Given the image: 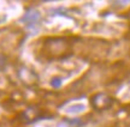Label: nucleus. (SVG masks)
Returning <instances> with one entry per match:
<instances>
[{
	"label": "nucleus",
	"instance_id": "3",
	"mask_svg": "<svg viewBox=\"0 0 130 127\" xmlns=\"http://www.w3.org/2000/svg\"><path fill=\"white\" fill-rule=\"evenodd\" d=\"M46 116V114L42 112L41 108H39L36 106H30L28 108H25L19 115V120L24 123H31L35 122L36 120L43 119Z\"/></svg>",
	"mask_w": 130,
	"mask_h": 127
},
{
	"label": "nucleus",
	"instance_id": "9",
	"mask_svg": "<svg viewBox=\"0 0 130 127\" xmlns=\"http://www.w3.org/2000/svg\"><path fill=\"white\" fill-rule=\"evenodd\" d=\"M0 95H3V92H1V91H0Z\"/></svg>",
	"mask_w": 130,
	"mask_h": 127
},
{
	"label": "nucleus",
	"instance_id": "2",
	"mask_svg": "<svg viewBox=\"0 0 130 127\" xmlns=\"http://www.w3.org/2000/svg\"><path fill=\"white\" fill-rule=\"evenodd\" d=\"M89 103L94 110L105 112L113 107V104L116 103V98L107 92H96L92 95V97L89 98Z\"/></svg>",
	"mask_w": 130,
	"mask_h": 127
},
{
	"label": "nucleus",
	"instance_id": "5",
	"mask_svg": "<svg viewBox=\"0 0 130 127\" xmlns=\"http://www.w3.org/2000/svg\"><path fill=\"white\" fill-rule=\"evenodd\" d=\"M39 19H40V13L36 12V11H30V12H28L24 16L23 20L28 24H32V23H36Z\"/></svg>",
	"mask_w": 130,
	"mask_h": 127
},
{
	"label": "nucleus",
	"instance_id": "4",
	"mask_svg": "<svg viewBox=\"0 0 130 127\" xmlns=\"http://www.w3.org/2000/svg\"><path fill=\"white\" fill-rule=\"evenodd\" d=\"M17 74H18V78L21 79V82L27 86H34L39 82V77L35 73V71L31 70L30 67H27V66L19 67L17 71Z\"/></svg>",
	"mask_w": 130,
	"mask_h": 127
},
{
	"label": "nucleus",
	"instance_id": "8",
	"mask_svg": "<svg viewBox=\"0 0 130 127\" xmlns=\"http://www.w3.org/2000/svg\"><path fill=\"white\" fill-rule=\"evenodd\" d=\"M112 127H129V126H125V125H122V123H117V125H115V126Z\"/></svg>",
	"mask_w": 130,
	"mask_h": 127
},
{
	"label": "nucleus",
	"instance_id": "6",
	"mask_svg": "<svg viewBox=\"0 0 130 127\" xmlns=\"http://www.w3.org/2000/svg\"><path fill=\"white\" fill-rule=\"evenodd\" d=\"M51 84L53 88H58V86H60V84H61V79L60 78H53L51 82Z\"/></svg>",
	"mask_w": 130,
	"mask_h": 127
},
{
	"label": "nucleus",
	"instance_id": "1",
	"mask_svg": "<svg viewBox=\"0 0 130 127\" xmlns=\"http://www.w3.org/2000/svg\"><path fill=\"white\" fill-rule=\"evenodd\" d=\"M75 41L68 37H47L40 48V57L47 61L64 60L72 55Z\"/></svg>",
	"mask_w": 130,
	"mask_h": 127
},
{
	"label": "nucleus",
	"instance_id": "7",
	"mask_svg": "<svg viewBox=\"0 0 130 127\" xmlns=\"http://www.w3.org/2000/svg\"><path fill=\"white\" fill-rule=\"evenodd\" d=\"M124 17H125L126 19H129V20H130V9L128 10V11H126V13L124 14Z\"/></svg>",
	"mask_w": 130,
	"mask_h": 127
}]
</instances>
